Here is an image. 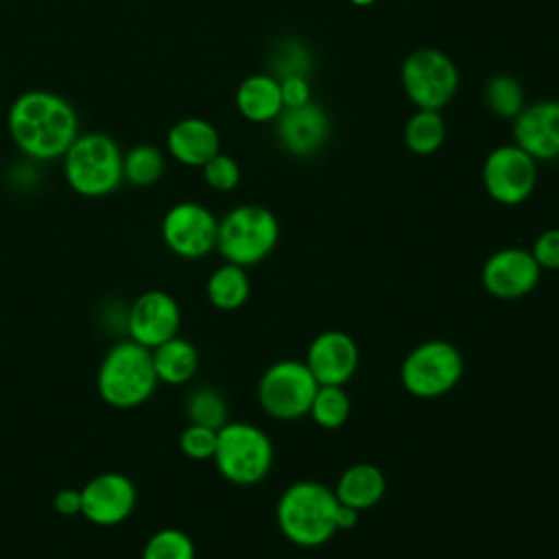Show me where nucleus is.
Instances as JSON below:
<instances>
[{"mask_svg":"<svg viewBox=\"0 0 559 559\" xmlns=\"http://www.w3.org/2000/svg\"><path fill=\"white\" fill-rule=\"evenodd\" d=\"M7 129L26 157L50 162L63 157L76 140L79 118L63 96L48 90H28L11 103Z\"/></svg>","mask_w":559,"mask_h":559,"instance_id":"1","label":"nucleus"},{"mask_svg":"<svg viewBox=\"0 0 559 559\" xmlns=\"http://www.w3.org/2000/svg\"><path fill=\"white\" fill-rule=\"evenodd\" d=\"M336 509L338 500L334 489L317 480H295L282 491L275 518L280 533L290 544L317 548L338 533Z\"/></svg>","mask_w":559,"mask_h":559,"instance_id":"2","label":"nucleus"},{"mask_svg":"<svg viewBox=\"0 0 559 559\" xmlns=\"http://www.w3.org/2000/svg\"><path fill=\"white\" fill-rule=\"evenodd\" d=\"M157 373L151 349L124 338L114 343L103 356L96 373L100 400L114 408H135L157 389Z\"/></svg>","mask_w":559,"mask_h":559,"instance_id":"3","label":"nucleus"},{"mask_svg":"<svg viewBox=\"0 0 559 559\" xmlns=\"http://www.w3.org/2000/svg\"><path fill=\"white\" fill-rule=\"evenodd\" d=\"M63 175L68 186L87 199L107 197L122 183V151L105 133H83L66 151Z\"/></svg>","mask_w":559,"mask_h":559,"instance_id":"4","label":"nucleus"},{"mask_svg":"<svg viewBox=\"0 0 559 559\" xmlns=\"http://www.w3.org/2000/svg\"><path fill=\"white\" fill-rule=\"evenodd\" d=\"M271 437L249 421H227L216 432L214 465L218 474L240 487L258 485L273 467Z\"/></svg>","mask_w":559,"mask_h":559,"instance_id":"5","label":"nucleus"},{"mask_svg":"<svg viewBox=\"0 0 559 559\" xmlns=\"http://www.w3.org/2000/svg\"><path fill=\"white\" fill-rule=\"evenodd\" d=\"M280 240V223L264 205H238L218 221L216 251L225 262L253 266L269 258Z\"/></svg>","mask_w":559,"mask_h":559,"instance_id":"6","label":"nucleus"},{"mask_svg":"<svg viewBox=\"0 0 559 559\" xmlns=\"http://www.w3.org/2000/svg\"><path fill=\"white\" fill-rule=\"evenodd\" d=\"M465 360L456 345L430 338L415 345L402 360L400 380L408 395L435 400L450 393L463 378Z\"/></svg>","mask_w":559,"mask_h":559,"instance_id":"7","label":"nucleus"},{"mask_svg":"<svg viewBox=\"0 0 559 559\" xmlns=\"http://www.w3.org/2000/svg\"><path fill=\"white\" fill-rule=\"evenodd\" d=\"M317 389L319 382L304 360L282 358L262 371L258 402L269 417L293 421L308 415Z\"/></svg>","mask_w":559,"mask_h":559,"instance_id":"8","label":"nucleus"},{"mask_svg":"<svg viewBox=\"0 0 559 559\" xmlns=\"http://www.w3.org/2000/svg\"><path fill=\"white\" fill-rule=\"evenodd\" d=\"M402 87L417 109L445 107L459 87L454 61L437 48H419L402 63Z\"/></svg>","mask_w":559,"mask_h":559,"instance_id":"9","label":"nucleus"},{"mask_svg":"<svg viewBox=\"0 0 559 559\" xmlns=\"http://www.w3.org/2000/svg\"><path fill=\"white\" fill-rule=\"evenodd\" d=\"M216 236L218 218L194 201L175 203L162 218L164 245L183 260L205 258L216 249Z\"/></svg>","mask_w":559,"mask_h":559,"instance_id":"10","label":"nucleus"},{"mask_svg":"<svg viewBox=\"0 0 559 559\" xmlns=\"http://www.w3.org/2000/svg\"><path fill=\"white\" fill-rule=\"evenodd\" d=\"M483 183L496 203L520 205L535 190L537 164L518 144L498 146L483 164Z\"/></svg>","mask_w":559,"mask_h":559,"instance_id":"11","label":"nucleus"},{"mask_svg":"<svg viewBox=\"0 0 559 559\" xmlns=\"http://www.w3.org/2000/svg\"><path fill=\"white\" fill-rule=\"evenodd\" d=\"M179 325V304L164 290H144L127 306V336L148 349L177 336Z\"/></svg>","mask_w":559,"mask_h":559,"instance_id":"12","label":"nucleus"},{"mask_svg":"<svg viewBox=\"0 0 559 559\" xmlns=\"http://www.w3.org/2000/svg\"><path fill=\"white\" fill-rule=\"evenodd\" d=\"M542 269L531 249L504 247L493 251L480 271L483 286L498 299H520L535 290Z\"/></svg>","mask_w":559,"mask_h":559,"instance_id":"13","label":"nucleus"},{"mask_svg":"<svg viewBox=\"0 0 559 559\" xmlns=\"http://www.w3.org/2000/svg\"><path fill=\"white\" fill-rule=\"evenodd\" d=\"M81 498V515L87 522L96 526H116L133 513L138 491L124 474L103 472L83 485Z\"/></svg>","mask_w":559,"mask_h":559,"instance_id":"14","label":"nucleus"},{"mask_svg":"<svg viewBox=\"0 0 559 559\" xmlns=\"http://www.w3.org/2000/svg\"><path fill=\"white\" fill-rule=\"evenodd\" d=\"M304 362L319 384L345 386L358 369L360 349L347 332L325 330L310 341Z\"/></svg>","mask_w":559,"mask_h":559,"instance_id":"15","label":"nucleus"},{"mask_svg":"<svg viewBox=\"0 0 559 559\" xmlns=\"http://www.w3.org/2000/svg\"><path fill=\"white\" fill-rule=\"evenodd\" d=\"M515 144L537 159L559 157V100H539L515 116Z\"/></svg>","mask_w":559,"mask_h":559,"instance_id":"16","label":"nucleus"},{"mask_svg":"<svg viewBox=\"0 0 559 559\" xmlns=\"http://www.w3.org/2000/svg\"><path fill=\"white\" fill-rule=\"evenodd\" d=\"M330 133L328 114L314 100L301 107H286L277 116V138L280 144L293 155L317 153Z\"/></svg>","mask_w":559,"mask_h":559,"instance_id":"17","label":"nucleus"},{"mask_svg":"<svg viewBox=\"0 0 559 559\" xmlns=\"http://www.w3.org/2000/svg\"><path fill=\"white\" fill-rule=\"evenodd\" d=\"M221 138L212 122L203 118H181L166 133L168 153L183 166H203L218 153Z\"/></svg>","mask_w":559,"mask_h":559,"instance_id":"18","label":"nucleus"},{"mask_svg":"<svg viewBox=\"0 0 559 559\" xmlns=\"http://www.w3.org/2000/svg\"><path fill=\"white\" fill-rule=\"evenodd\" d=\"M386 489V480L380 467L373 463H354L343 469L334 485V496L338 502L349 504L358 509L360 513L365 509L376 507Z\"/></svg>","mask_w":559,"mask_h":559,"instance_id":"19","label":"nucleus"},{"mask_svg":"<svg viewBox=\"0 0 559 559\" xmlns=\"http://www.w3.org/2000/svg\"><path fill=\"white\" fill-rule=\"evenodd\" d=\"M236 107L251 122L275 120L284 109L280 81L271 74L247 76L236 90Z\"/></svg>","mask_w":559,"mask_h":559,"instance_id":"20","label":"nucleus"},{"mask_svg":"<svg viewBox=\"0 0 559 559\" xmlns=\"http://www.w3.org/2000/svg\"><path fill=\"white\" fill-rule=\"evenodd\" d=\"M151 356H153L157 380L164 384H173V386L186 384L194 378L199 369L197 347L188 338H181L179 334L153 347Z\"/></svg>","mask_w":559,"mask_h":559,"instance_id":"21","label":"nucleus"},{"mask_svg":"<svg viewBox=\"0 0 559 559\" xmlns=\"http://www.w3.org/2000/svg\"><path fill=\"white\" fill-rule=\"evenodd\" d=\"M205 293L216 310L231 312L242 308L251 293V280L247 275V269L231 262L216 266L207 277Z\"/></svg>","mask_w":559,"mask_h":559,"instance_id":"22","label":"nucleus"},{"mask_svg":"<svg viewBox=\"0 0 559 559\" xmlns=\"http://www.w3.org/2000/svg\"><path fill=\"white\" fill-rule=\"evenodd\" d=\"M445 140V122L437 109H417L404 127V144L415 155H432Z\"/></svg>","mask_w":559,"mask_h":559,"instance_id":"23","label":"nucleus"},{"mask_svg":"<svg viewBox=\"0 0 559 559\" xmlns=\"http://www.w3.org/2000/svg\"><path fill=\"white\" fill-rule=\"evenodd\" d=\"M352 413L349 395L338 384H319L308 415L319 428L336 430L341 428Z\"/></svg>","mask_w":559,"mask_h":559,"instance_id":"24","label":"nucleus"},{"mask_svg":"<svg viewBox=\"0 0 559 559\" xmlns=\"http://www.w3.org/2000/svg\"><path fill=\"white\" fill-rule=\"evenodd\" d=\"M164 173V155L153 144H135L122 155V177L138 188H148Z\"/></svg>","mask_w":559,"mask_h":559,"instance_id":"25","label":"nucleus"},{"mask_svg":"<svg viewBox=\"0 0 559 559\" xmlns=\"http://www.w3.org/2000/svg\"><path fill=\"white\" fill-rule=\"evenodd\" d=\"M229 411L223 393L214 386H199L186 397V417L190 424L218 430L225 426Z\"/></svg>","mask_w":559,"mask_h":559,"instance_id":"26","label":"nucleus"},{"mask_svg":"<svg viewBox=\"0 0 559 559\" xmlns=\"http://www.w3.org/2000/svg\"><path fill=\"white\" fill-rule=\"evenodd\" d=\"M487 107L500 118H515L524 107V92L520 81L509 74H496L485 87Z\"/></svg>","mask_w":559,"mask_h":559,"instance_id":"27","label":"nucleus"},{"mask_svg":"<svg viewBox=\"0 0 559 559\" xmlns=\"http://www.w3.org/2000/svg\"><path fill=\"white\" fill-rule=\"evenodd\" d=\"M194 542L181 528H159L142 548V559H194Z\"/></svg>","mask_w":559,"mask_h":559,"instance_id":"28","label":"nucleus"},{"mask_svg":"<svg viewBox=\"0 0 559 559\" xmlns=\"http://www.w3.org/2000/svg\"><path fill=\"white\" fill-rule=\"evenodd\" d=\"M203 179L212 190L218 192H229L238 186L240 181V166L234 157L225 153H216L212 159H207L203 166Z\"/></svg>","mask_w":559,"mask_h":559,"instance_id":"29","label":"nucleus"},{"mask_svg":"<svg viewBox=\"0 0 559 559\" xmlns=\"http://www.w3.org/2000/svg\"><path fill=\"white\" fill-rule=\"evenodd\" d=\"M216 432L214 428H205L199 424H188L179 435L181 452L192 461H207L214 456L216 450Z\"/></svg>","mask_w":559,"mask_h":559,"instance_id":"30","label":"nucleus"},{"mask_svg":"<svg viewBox=\"0 0 559 559\" xmlns=\"http://www.w3.org/2000/svg\"><path fill=\"white\" fill-rule=\"evenodd\" d=\"M275 68L277 74L275 79H284V76H308L310 70V55L308 50L297 44V41H286L275 57Z\"/></svg>","mask_w":559,"mask_h":559,"instance_id":"31","label":"nucleus"},{"mask_svg":"<svg viewBox=\"0 0 559 559\" xmlns=\"http://www.w3.org/2000/svg\"><path fill=\"white\" fill-rule=\"evenodd\" d=\"M531 253L537 260L539 269L559 271V227L542 231L533 242Z\"/></svg>","mask_w":559,"mask_h":559,"instance_id":"32","label":"nucleus"},{"mask_svg":"<svg viewBox=\"0 0 559 559\" xmlns=\"http://www.w3.org/2000/svg\"><path fill=\"white\" fill-rule=\"evenodd\" d=\"M280 81V92H282V103L286 107H301L310 103V85L308 76H284Z\"/></svg>","mask_w":559,"mask_h":559,"instance_id":"33","label":"nucleus"},{"mask_svg":"<svg viewBox=\"0 0 559 559\" xmlns=\"http://www.w3.org/2000/svg\"><path fill=\"white\" fill-rule=\"evenodd\" d=\"M52 507L59 515L63 518H72V515H81L83 509V498H81V489H59L52 498Z\"/></svg>","mask_w":559,"mask_h":559,"instance_id":"34","label":"nucleus"},{"mask_svg":"<svg viewBox=\"0 0 559 559\" xmlns=\"http://www.w3.org/2000/svg\"><path fill=\"white\" fill-rule=\"evenodd\" d=\"M358 520H360L358 509L338 502V509H336V528L338 531H352L358 524Z\"/></svg>","mask_w":559,"mask_h":559,"instance_id":"35","label":"nucleus"},{"mask_svg":"<svg viewBox=\"0 0 559 559\" xmlns=\"http://www.w3.org/2000/svg\"><path fill=\"white\" fill-rule=\"evenodd\" d=\"M352 4H356V7H369V4H373L376 0H349Z\"/></svg>","mask_w":559,"mask_h":559,"instance_id":"36","label":"nucleus"}]
</instances>
